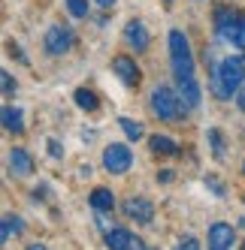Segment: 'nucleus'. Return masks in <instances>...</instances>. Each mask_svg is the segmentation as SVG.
<instances>
[{
    "instance_id": "obj_1",
    "label": "nucleus",
    "mask_w": 245,
    "mask_h": 250,
    "mask_svg": "<svg viewBox=\"0 0 245 250\" xmlns=\"http://www.w3.org/2000/svg\"><path fill=\"white\" fill-rule=\"evenodd\" d=\"M242 84H245V58L230 55L212 69V91L218 100H230L233 94H239Z\"/></svg>"
},
{
    "instance_id": "obj_2",
    "label": "nucleus",
    "mask_w": 245,
    "mask_h": 250,
    "mask_svg": "<svg viewBox=\"0 0 245 250\" xmlns=\"http://www.w3.org/2000/svg\"><path fill=\"white\" fill-rule=\"evenodd\" d=\"M215 33H218L221 42L245 51V15L239 9L227 6V3H218L215 6Z\"/></svg>"
},
{
    "instance_id": "obj_3",
    "label": "nucleus",
    "mask_w": 245,
    "mask_h": 250,
    "mask_svg": "<svg viewBox=\"0 0 245 250\" xmlns=\"http://www.w3.org/2000/svg\"><path fill=\"white\" fill-rule=\"evenodd\" d=\"M170 61H172V73H176V82L194 79V51H191V42L182 30H170Z\"/></svg>"
},
{
    "instance_id": "obj_4",
    "label": "nucleus",
    "mask_w": 245,
    "mask_h": 250,
    "mask_svg": "<svg viewBox=\"0 0 245 250\" xmlns=\"http://www.w3.org/2000/svg\"><path fill=\"white\" fill-rule=\"evenodd\" d=\"M151 112L154 118H161V121H182L185 118V109L188 105L182 103V97L172 91L170 84H157L154 91H151Z\"/></svg>"
},
{
    "instance_id": "obj_5",
    "label": "nucleus",
    "mask_w": 245,
    "mask_h": 250,
    "mask_svg": "<svg viewBox=\"0 0 245 250\" xmlns=\"http://www.w3.org/2000/svg\"><path fill=\"white\" fill-rule=\"evenodd\" d=\"M73 30L70 27H64V24H51L49 30H46V37H43V48H46V55H51V58H61V55H67L70 48H73Z\"/></svg>"
},
{
    "instance_id": "obj_6",
    "label": "nucleus",
    "mask_w": 245,
    "mask_h": 250,
    "mask_svg": "<svg viewBox=\"0 0 245 250\" xmlns=\"http://www.w3.org/2000/svg\"><path fill=\"white\" fill-rule=\"evenodd\" d=\"M130 163H133V154H130V148L127 145H106V151H103V166H106V172H112V175H124L127 169H130Z\"/></svg>"
},
{
    "instance_id": "obj_7",
    "label": "nucleus",
    "mask_w": 245,
    "mask_h": 250,
    "mask_svg": "<svg viewBox=\"0 0 245 250\" xmlns=\"http://www.w3.org/2000/svg\"><path fill=\"white\" fill-rule=\"evenodd\" d=\"M121 211H124L133 223H151L154 220V205H151V199H146V196H127Z\"/></svg>"
},
{
    "instance_id": "obj_8",
    "label": "nucleus",
    "mask_w": 245,
    "mask_h": 250,
    "mask_svg": "<svg viewBox=\"0 0 245 250\" xmlns=\"http://www.w3.org/2000/svg\"><path fill=\"white\" fill-rule=\"evenodd\" d=\"M112 69H115V76L124 82L127 87H139V82H143V73H139L136 61H133V58H127V55L112 58Z\"/></svg>"
},
{
    "instance_id": "obj_9",
    "label": "nucleus",
    "mask_w": 245,
    "mask_h": 250,
    "mask_svg": "<svg viewBox=\"0 0 245 250\" xmlns=\"http://www.w3.org/2000/svg\"><path fill=\"white\" fill-rule=\"evenodd\" d=\"M124 42H127L133 51H146V48H148V42H151L148 27H146L143 21H139V19L127 21V24H124Z\"/></svg>"
},
{
    "instance_id": "obj_10",
    "label": "nucleus",
    "mask_w": 245,
    "mask_h": 250,
    "mask_svg": "<svg viewBox=\"0 0 245 250\" xmlns=\"http://www.w3.org/2000/svg\"><path fill=\"white\" fill-rule=\"evenodd\" d=\"M233 247V226L212 223L209 226V250H230Z\"/></svg>"
},
{
    "instance_id": "obj_11",
    "label": "nucleus",
    "mask_w": 245,
    "mask_h": 250,
    "mask_svg": "<svg viewBox=\"0 0 245 250\" xmlns=\"http://www.w3.org/2000/svg\"><path fill=\"white\" fill-rule=\"evenodd\" d=\"M9 172L15 178H27L33 172V157L24 151V148H12L9 151Z\"/></svg>"
},
{
    "instance_id": "obj_12",
    "label": "nucleus",
    "mask_w": 245,
    "mask_h": 250,
    "mask_svg": "<svg viewBox=\"0 0 245 250\" xmlns=\"http://www.w3.org/2000/svg\"><path fill=\"white\" fill-rule=\"evenodd\" d=\"M148 148H151V154H157V157H179L182 154V148L172 142L170 136H161V133H154V136H148Z\"/></svg>"
},
{
    "instance_id": "obj_13",
    "label": "nucleus",
    "mask_w": 245,
    "mask_h": 250,
    "mask_svg": "<svg viewBox=\"0 0 245 250\" xmlns=\"http://www.w3.org/2000/svg\"><path fill=\"white\" fill-rule=\"evenodd\" d=\"M24 112L22 109H15V105H3V127H6V133H12V136H22L24 133V118H22Z\"/></svg>"
},
{
    "instance_id": "obj_14",
    "label": "nucleus",
    "mask_w": 245,
    "mask_h": 250,
    "mask_svg": "<svg viewBox=\"0 0 245 250\" xmlns=\"http://www.w3.org/2000/svg\"><path fill=\"white\" fill-rule=\"evenodd\" d=\"M130 244H133V235L127 229H121V226L106 229V247L109 250H130Z\"/></svg>"
},
{
    "instance_id": "obj_15",
    "label": "nucleus",
    "mask_w": 245,
    "mask_h": 250,
    "mask_svg": "<svg viewBox=\"0 0 245 250\" xmlns=\"http://www.w3.org/2000/svg\"><path fill=\"white\" fill-rule=\"evenodd\" d=\"M88 202H91V208H94L97 214H106V211L115 208V196H112V190H106V187H97V190L88 196Z\"/></svg>"
},
{
    "instance_id": "obj_16",
    "label": "nucleus",
    "mask_w": 245,
    "mask_h": 250,
    "mask_svg": "<svg viewBox=\"0 0 245 250\" xmlns=\"http://www.w3.org/2000/svg\"><path fill=\"white\" fill-rule=\"evenodd\" d=\"M179 97H182V103L188 105V109H197L200 105V84H197V79L179 82Z\"/></svg>"
},
{
    "instance_id": "obj_17",
    "label": "nucleus",
    "mask_w": 245,
    "mask_h": 250,
    "mask_svg": "<svg viewBox=\"0 0 245 250\" xmlns=\"http://www.w3.org/2000/svg\"><path fill=\"white\" fill-rule=\"evenodd\" d=\"M73 100H76V105H79L82 112H94L97 105H100L97 94H94V91H88V87H79V91L73 94Z\"/></svg>"
},
{
    "instance_id": "obj_18",
    "label": "nucleus",
    "mask_w": 245,
    "mask_h": 250,
    "mask_svg": "<svg viewBox=\"0 0 245 250\" xmlns=\"http://www.w3.org/2000/svg\"><path fill=\"white\" fill-rule=\"evenodd\" d=\"M22 229H24L22 217H15V214H6V217H3V229H0V238H3V241H9L12 235H19Z\"/></svg>"
},
{
    "instance_id": "obj_19",
    "label": "nucleus",
    "mask_w": 245,
    "mask_h": 250,
    "mask_svg": "<svg viewBox=\"0 0 245 250\" xmlns=\"http://www.w3.org/2000/svg\"><path fill=\"white\" fill-rule=\"evenodd\" d=\"M118 124H121V130H124L127 133V139L130 142H139V139H143V124H136V121H130V118H118Z\"/></svg>"
},
{
    "instance_id": "obj_20",
    "label": "nucleus",
    "mask_w": 245,
    "mask_h": 250,
    "mask_svg": "<svg viewBox=\"0 0 245 250\" xmlns=\"http://www.w3.org/2000/svg\"><path fill=\"white\" fill-rule=\"evenodd\" d=\"M206 139H209V145H212L215 160H221V157H224V136H221V130H209Z\"/></svg>"
},
{
    "instance_id": "obj_21",
    "label": "nucleus",
    "mask_w": 245,
    "mask_h": 250,
    "mask_svg": "<svg viewBox=\"0 0 245 250\" xmlns=\"http://www.w3.org/2000/svg\"><path fill=\"white\" fill-rule=\"evenodd\" d=\"M67 9L73 19H88V0H67Z\"/></svg>"
},
{
    "instance_id": "obj_22",
    "label": "nucleus",
    "mask_w": 245,
    "mask_h": 250,
    "mask_svg": "<svg viewBox=\"0 0 245 250\" xmlns=\"http://www.w3.org/2000/svg\"><path fill=\"white\" fill-rule=\"evenodd\" d=\"M0 84H3V94H6V97H15V91H19V82H15L6 69L0 73Z\"/></svg>"
},
{
    "instance_id": "obj_23",
    "label": "nucleus",
    "mask_w": 245,
    "mask_h": 250,
    "mask_svg": "<svg viewBox=\"0 0 245 250\" xmlns=\"http://www.w3.org/2000/svg\"><path fill=\"white\" fill-rule=\"evenodd\" d=\"M206 187H212L215 196H224V184H221V178H215V175H206Z\"/></svg>"
},
{
    "instance_id": "obj_24",
    "label": "nucleus",
    "mask_w": 245,
    "mask_h": 250,
    "mask_svg": "<svg viewBox=\"0 0 245 250\" xmlns=\"http://www.w3.org/2000/svg\"><path fill=\"white\" fill-rule=\"evenodd\" d=\"M176 250H200V241L188 235V238H182V241L176 244Z\"/></svg>"
},
{
    "instance_id": "obj_25",
    "label": "nucleus",
    "mask_w": 245,
    "mask_h": 250,
    "mask_svg": "<svg viewBox=\"0 0 245 250\" xmlns=\"http://www.w3.org/2000/svg\"><path fill=\"white\" fill-rule=\"evenodd\" d=\"M172 178H176V175H172L170 169H164V172H157V181H164V184H167V181H172Z\"/></svg>"
},
{
    "instance_id": "obj_26",
    "label": "nucleus",
    "mask_w": 245,
    "mask_h": 250,
    "mask_svg": "<svg viewBox=\"0 0 245 250\" xmlns=\"http://www.w3.org/2000/svg\"><path fill=\"white\" fill-rule=\"evenodd\" d=\"M49 151H51V157H61L64 151H61V145H58V142H49Z\"/></svg>"
},
{
    "instance_id": "obj_27",
    "label": "nucleus",
    "mask_w": 245,
    "mask_h": 250,
    "mask_svg": "<svg viewBox=\"0 0 245 250\" xmlns=\"http://www.w3.org/2000/svg\"><path fill=\"white\" fill-rule=\"evenodd\" d=\"M236 105L245 112V87H239V97H236Z\"/></svg>"
},
{
    "instance_id": "obj_28",
    "label": "nucleus",
    "mask_w": 245,
    "mask_h": 250,
    "mask_svg": "<svg viewBox=\"0 0 245 250\" xmlns=\"http://www.w3.org/2000/svg\"><path fill=\"white\" fill-rule=\"evenodd\" d=\"M97 6H103V9H109V6H115V0H94Z\"/></svg>"
},
{
    "instance_id": "obj_29",
    "label": "nucleus",
    "mask_w": 245,
    "mask_h": 250,
    "mask_svg": "<svg viewBox=\"0 0 245 250\" xmlns=\"http://www.w3.org/2000/svg\"><path fill=\"white\" fill-rule=\"evenodd\" d=\"M130 250H146V244H143V241H139V238L133 235V244H130Z\"/></svg>"
},
{
    "instance_id": "obj_30",
    "label": "nucleus",
    "mask_w": 245,
    "mask_h": 250,
    "mask_svg": "<svg viewBox=\"0 0 245 250\" xmlns=\"http://www.w3.org/2000/svg\"><path fill=\"white\" fill-rule=\"evenodd\" d=\"M27 250H46V247H43V244H30Z\"/></svg>"
},
{
    "instance_id": "obj_31",
    "label": "nucleus",
    "mask_w": 245,
    "mask_h": 250,
    "mask_svg": "<svg viewBox=\"0 0 245 250\" xmlns=\"http://www.w3.org/2000/svg\"><path fill=\"white\" fill-rule=\"evenodd\" d=\"M164 3H167V6H172V0H164Z\"/></svg>"
},
{
    "instance_id": "obj_32",
    "label": "nucleus",
    "mask_w": 245,
    "mask_h": 250,
    "mask_svg": "<svg viewBox=\"0 0 245 250\" xmlns=\"http://www.w3.org/2000/svg\"><path fill=\"white\" fill-rule=\"evenodd\" d=\"M242 172H245V163H242Z\"/></svg>"
},
{
    "instance_id": "obj_33",
    "label": "nucleus",
    "mask_w": 245,
    "mask_h": 250,
    "mask_svg": "<svg viewBox=\"0 0 245 250\" xmlns=\"http://www.w3.org/2000/svg\"><path fill=\"white\" fill-rule=\"evenodd\" d=\"M242 250H245V244H242Z\"/></svg>"
}]
</instances>
